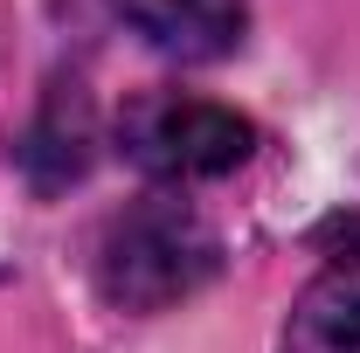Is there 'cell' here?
Masks as SVG:
<instances>
[{
    "label": "cell",
    "mask_w": 360,
    "mask_h": 353,
    "mask_svg": "<svg viewBox=\"0 0 360 353\" xmlns=\"http://www.w3.org/2000/svg\"><path fill=\"white\" fill-rule=\"evenodd\" d=\"M222 270V243L180 201H139L97 243V291L118 312H167Z\"/></svg>",
    "instance_id": "6da1fadb"
},
{
    "label": "cell",
    "mask_w": 360,
    "mask_h": 353,
    "mask_svg": "<svg viewBox=\"0 0 360 353\" xmlns=\"http://www.w3.org/2000/svg\"><path fill=\"white\" fill-rule=\"evenodd\" d=\"M125 153L153 180H215L257 153V125L229 104H208V97L153 90L125 111Z\"/></svg>",
    "instance_id": "7a4b0ae2"
},
{
    "label": "cell",
    "mask_w": 360,
    "mask_h": 353,
    "mask_svg": "<svg viewBox=\"0 0 360 353\" xmlns=\"http://www.w3.org/2000/svg\"><path fill=\"white\" fill-rule=\"evenodd\" d=\"M125 21H132L160 56L180 63H215L243 42V21H250V0H111Z\"/></svg>",
    "instance_id": "3957f363"
},
{
    "label": "cell",
    "mask_w": 360,
    "mask_h": 353,
    "mask_svg": "<svg viewBox=\"0 0 360 353\" xmlns=\"http://www.w3.org/2000/svg\"><path fill=\"white\" fill-rule=\"evenodd\" d=\"M284 353H360V257L333 264L298 298L284 326Z\"/></svg>",
    "instance_id": "277c9868"
}]
</instances>
